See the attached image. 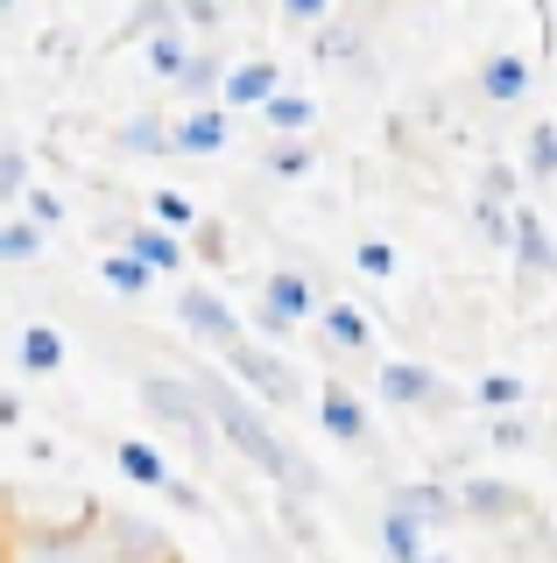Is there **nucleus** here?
Masks as SVG:
<instances>
[{"mask_svg": "<svg viewBox=\"0 0 557 563\" xmlns=\"http://www.w3.org/2000/svg\"><path fill=\"white\" fill-rule=\"evenodd\" d=\"M487 437H494V451H529V444H536V430H529V422H522L515 409H501V416H494V430H487Z\"/></svg>", "mask_w": 557, "mask_h": 563, "instance_id": "obj_37", "label": "nucleus"}, {"mask_svg": "<svg viewBox=\"0 0 557 563\" xmlns=\"http://www.w3.org/2000/svg\"><path fill=\"white\" fill-rule=\"evenodd\" d=\"M332 8L339 0H283V22L290 29H318V22H332Z\"/></svg>", "mask_w": 557, "mask_h": 563, "instance_id": "obj_40", "label": "nucleus"}, {"mask_svg": "<svg viewBox=\"0 0 557 563\" xmlns=\"http://www.w3.org/2000/svg\"><path fill=\"white\" fill-rule=\"evenodd\" d=\"M389 500H395V507H409V515L424 521V528L459 521V486H451V479H403V486L389 493Z\"/></svg>", "mask_w": 557, "mask_h": 563, "instance_id": "obj_12", "label": "nucleus"}, {"mask_svg": "<svg viewBox=\"0 0 557 563\" xmlns=\"http://www.w3.org/2000/svg\"><path fill=\"white\" fill-rule=\"evenodd\" d=\"M177 14H184V29H198V35H212L226 22V0H177Z\"/></svg>", "mask_w": 557, "mask_h": 563, "instance_id": "obj_39", "label": "nucleus"}, {"mask_svg": "<svg viewBox=\"0 0 557 563\" xmlns=\"http://www.w3.org/2000/svg\"><path fill=\"white\" fill-rule=\"evenodd\" d=\"M233 141V106L226 99H198L170 120V155H219Z\"/></svg>", "mask_w": 557, "mask_h": 563, "instance_id": "obj_6", "label": "nucleus"}, {"mask_svg": "<svg viewBox=\"0 0 557 563\" xmlns=\"http://www.w3.org/2000/svg\"><path fill=\"white\" fill-rule=\"evenodd\" d=\"M0 430H22V395H8V387H0Z\"/></svg>", "mask_w": 557, "mask_h": 563, "instance_id": "obj_43", "label": "nucleus"}, {"mask_svg": "<svg viewBox=\"0 0 557 563\" xmlns=\"http://www.w3.org/2000/svg\"><path fill=\"white\" fill-rule=\"evenodd\" d=\"M353 268H360V275H374V282H389L395 268H403V261H395V246H389V240H360V246H353Z\"/></svg>", "mask_w": 557, "mask_h": 563, "instance_id": "obj_36", "label": "nucleus"}, {"mask_svg": "<svg viewBox=\"0 0 557 563\" xmlns=\"http://www.w3.org/2000/svg\"><path fill=\"white\" fill-rule=\"evenodd\" d=\"M318 64H332V70H353V78H368V85H374L368 35H360L353 22H318Z\"/></svg>", "mask_w": 557, "mask_h": 563, "instance_id": "obj_15", "label": "nucleus"}, {"mask_svg": "<svg viewBox=\"0 0 557 563\" xmlns=\"http://www.w3.org/2000/svg\"><path fill=\"white\" fill-rule=\"evenodd\" d=\"M310 324H318V339L332 345V352H368L374 345V324H368V310H360V303H318Z\"/></svg>", "mask_w": 557, "mask_h": 563, "instance_id": "obj_16", "label": "nucleus"}, {"mask_svg": "<svg viewBox=\"0 0 557 563\" xmlns=\"http://www.w3.org/2000/svg\"><path fill=\"white\" fill-rule=\"evenodd\" d=\"M529 85H536V70H529V57H515V49H494V57H480V70H473V92L487 106H522Z\"/></svg>", "mask_w": 557, "mask_h": 563, "instance_id": "obj_11", "label": "nucleus"}, {"mask_svg": "<svg viewBox=\"0 0 557 563\" xmlns=\"http://www.w3.org/2000/svg\"><path fill=\"white\" fill-rule=\"evenodd\" d=\"M120 246H134L155 275H184V261H190V240L170 233L163 219H155V225H128V240H120Z\"/></svg>", "mask_w": 557, "mask_h": 563, "instance_id": "obj_14", "label": "nucleus"}, {"mask_svg": "<svg viewBox=\"0 0 557 563\" xmlns=\"http://www.w3.org/2000/svg\"><path fill=\"white\" fill-rule=\"evenodd\" d=\"M275 92H283V64L275 57H248V64H226V85H219V99L233 106V113H261Z\"/></svg>", "mask_w": 557, "mask_h": 563, "instance_id": "obj_10", "label": "nucleus"}, {"mask_svg": "<svg viewBox=\"0 0 557 563\" xmlns=\"http://www.w3.org/2000/svg\"><path fill=\"white\" fill-rule=\"evenodd\" d=\"M22 205H29L36 225H64V198H57V190H22Z\"/></svg>", "mask_w": 557, "mask_h": 563, "instance_id": "obj_42", "label": "nucleus"}, {"mask_svg": "<svg viewBox=\"0 0 557 563\" xmlns=\"http://www.w3.org/2000/svg\"><path fill=\"white\" fill-rule=\"evenodd\" d=\"M163 500L177 507V515H212V507H205V493L190 486V479H177V472H170V486H163Z\"/></svg>", "mask_w": 557, "mask_h": 563, "instance_id": "obj_41", "label": "nucleus"}, {"mask_svg": "<svg viewBox=\"0 0 557 563\" xmlns=\"http://www.w3.org/2000/svg\"><path fill=\"white\" fill-rule=\"evenodd\" d=\"M522 507H529V500H522L509 479H480V472H473V479H459V515L466 521H515Z\"/></svg>", "mask_w": 557, "mask_h": 563, "instance_id": "obj_13", "label": "nucleus"}, {"mask_svg": "<svg viewBox=\"0 0 557 563\" xmlns=\"http://www.w3.org/2000/svg\"><path fill=\"white\" fill-rule=\"evenodd\" d=\"M416 563H451V556H445V550H424V556H416Z\"/></svg>", "mask_w": 557, "mask_h": 563, "instance_id": "obj_44", "label": "nucleus"}, {"mask_svg": "<svg viewBox=\"0 0 557 563\" xmlns=\"http://www.w3.org/2000/svg\"><path fill=\"white\" fill-rule=\"evenodd\" d=\"M22 190H29V148L8 141V148H0V205H14Z\"/></svg>", "mask_w": 557, "mask_h": 563, "instance_id": "obj_35", "label": "nucleus"}, {"mask_svg": "<svg viewBox=\"0 0 557 563\" xmlns=\"http://www.w3.org/2000/svg\"><path fill=\"white\" fill-rule=\"evenodd\" d=\"M261 169H269L275 184H304V176L318 169V155H310V141H304V134H275V148L261 155Z\"/></svg>", "mask_w": 557, "mask_h": 563, "instance_id": "obj_24", "label": "nucleus"}, {"mask_svg": "<svg viewBox=\"0 0 557 563\" xmlns=\"http://www.w3.org/2000/svg\"><path fill=\"white\" fill-rule=\"evenodd\" d=\"M120 479H134V486H142V493H163L170 486V472H177V465H170V457H163V444H149V437H120Z\"/></svg>", "mask_w": 557, "mask_h": 563, "instance_id": "obj_17", "label": "nucleus"}, {"mask_svg": "<svg viewBox=\"0 0 557 563\" xmlns=\"http://www.w3.org/2000/svg\"><path fill=\"white\" fill-rule=\"evenodd\" d=\"M261 120H269L275 134H304L310 120H318V106H310V92H290V85H283V92L261 106Z\"/></svg>", "mask_w": 557, "mask_h": 563, "instance_id": "obj_27", "label": "nucleus"}, {"mask_svg": "<svg viewBox=\"0 0 557 563\" xmlns=\"http://www.w3.org/2000/svg\"><path fill=\"white\" fill-rule=\"evenodd\" d=\"M43 240H50V225L36 219H0V261H36Z\"/></svg>", "mask_w": 557, "mask_h": 563, "instance_id": "obj_28", "label": "nucleus"}, {"mask_svg": "<svg viewBox=\"0 0 557 563\" xmlns=\"http://www.w3.org/2000/svg\"><path fill=\"white\" fill-rule=\"evenodd\" d=\"M374 395L389 401V409H445L451 387L430 374V366H416V360H389V366L374 374Z\"/></svg>", "mask_w": 557, "mask_h": 563, "instance_id": "obj_7", "label": "nucleus"}, {"mask_svg": "<svg viewBox=\"0 0 557 563\" xmlns=\"http://www.w3.org/2000/svg\"><path fill=\"white\" fill-rule=\"evenodd\" d=\"M254 331H261L269 345H283V339H297V317H290V310H275L269 296H261V303H254Z\"/></svg>", "mask_w": 557, "mask_h": 563, "instance_id": "obj_38", "label": "nucleus"}, {"mask_svg": "<svg viewBox=\"0 0 557 563\" xmlns=\"http://www.w3.org/2000/svg\"><path fill=\"white\" fill-rule=\"evenodd\" d=\"M219 85H226V57H219V49H190L184 70H177V99H184V106L219 99Z\"/></svg>", "mask_w": 557, "mask_h": 563, "instance_id": "obj_21", "label": "nucleus"}, {"mask_svg": "<svg viewBox=\"0 0 557 563\" xmlns=\"http://www.w3.org/2000/svg\"><path fill=\"white\" fill-rule=\"evenodd\" d=\"M0 92H8V78H0Z\"/></svg>", "mask_w": 557, "mask_h": 563, "instance_id": "obj_49", "label": "nucleus"}, {"mask_svg": "<svg viewBox=\"0 0 557 563\" xmlns=\"http://www.w3.org/2000/svg\"><path fill=\"white\" fill-rule=\"evenodd\" d=\"M346 8H374V0H346Z\"/></svg>", "mask_w": 557, "mask_h": 563, "instance_id": "obj_46", "label": "nucleus"}, {"mask_svg": "<svg viewBox=\"0 0 557 563\" xmlns=\"http://www.w3.org/2000/svg\"><path fill=\"white\" fill-rule=\"evenodd\" d=\"M0 563H8V521H0Z\"/></svg>", "mask_w": 557, "mask_h": 563, "instance_id": "obj_45", "label": "nucleus"}, {"mask_svg": "<svg viewBox=\"0 0 557 563\" xmlns=\"http://www.w3.org/2000/svg\"><path fill=\"white\" fill-rule=\"evenodd\" d=\"M92 550H99V563H184L177 542H170V528L134 515V507H99Z\"/></svg>", "mask_w": 557, "mask_h": 563, "instance_id": "obj_4", "label": "nucleus"}, {"mask_svg": "<svg viewBox=\"0 0 557 563\" xmlns=\"http://www.w3.org/2000/svg\"><path fill=\"white\" fill-rule=\"evenodd\" d=\"M318 422H325V437H332V444H346V451H368V444H374L368 401H360L346 380H325V387H318Z\"/></svg>", "mask_w": 557, "mask_h": 563, "instance_id": "obj_8", "label": "nucleus"}, {"mask_svg": "<svg viewBox=\"0 0 557 563\" xmlns=\"http://www.w3.org/2000/svg\"><path fill=\"white\" fill-rule=\"evenodd\" d=\"M473 225H480L487 246H509L515 240V205H494V198H480V190H473Z\"/></svg>", "mask_w": 557, "mask_h": 563, "instance_id": "obj_30", "label": "nucleus"}, {"mask_svg": "<svg viewBox=\"0 0 557 563\" xmlns=\"http://www.w3.org/2000/svg\"><path fill=\"white\" fill-rule=\"evenodd\" d=\"M177 324L198 345H212V352L240 339V317H233V303H226L212 282H184V289H177Z\"/></svg>", "mask_w": 557, "mask_h": 563, "instance_id": "obj_5", "label": "nucleus"}, {"mask_svg": "<svg viewBox=\"0 0 557 563\" xmlns=\"http://www.w3.org/2000/svg\"><path fill=\"white\" fill-rule=\"evenodd\" d=\"M184 240H190V261H205V268H226V261H233V240H226L219 219H198Z\"/></svg>", "mask_w": 557, "mask_h": 563, "instance_id": "obj_29", "label": "nucleus"}, {"mask_svg": "<svg viewBox=\"0 0 557 563\" xmlns=\"http://www.w3.org/2000/svg\"><path fill=\"white\" fill-rule=\"evenodd\" d=\"M149 211L170 225V233H190V225H198V205H190L184 190H155V198H149Z\"/></svg>", "mask_w": 557, "mask_h": 563, "instance_id": "obj_34", "label": "nucleus"}, {"mask_svg": "<svg viewBox=\"0 0 557 563\" xmlns=\"http://www.w3.org/2000/svg\"><path fill=\"white\" fill-rule=\"evenodd\" d=\"M8 8H14V0H0V14H8Z\"/></svg>", "mask_w": 557, "mask_h": 563, "instance_id": "obj_47", "label": "nucleus"}, {"mask_svg": "<svg viewBox=\"0 0 557 563\" xmlns=\"http://www.w3.org/2000/svg\"><path fill=\"white\" fill-rule=\"evenodd\" d=\"M480 198L522 205V169H515V163H487V169H480Z\"/></svg>", "mask_w": 557, "mask_h": 563, "instance_id": "obj_33", "label": "nucleus"}, {"mask_svg": "<svg viewBox=\"0 0 557 563\" xmlns=\"http://www.w3.org/2000/svg\"><path fill=\"white\" fill-rule=\"evenodd\" d=\"M190 380H198L205 409H212V422H219V444L233 451L240 465H254L275 493H297V500L318 493V465L269 422V401H254L248 387H240L233 374H219V366H190Z\"/></svg>", "mask_w": 557, "mask_h": 563, "instance_id": "obj_1", "label": "nucleus"}, {"mask_svg": "<svg viewBox=\"0 0 557 563\" xmlns=\"http://www.w3.org/2000/svg\"><path fill=\"white\" fill-rule=\"evenodd\" d=\"M424 536H430V528H424V521H416V515H409V507H395V500H389V507H381V550H389V563H416V556H424V550H430V542H424Z\"/></svg>", "mask_w": 557, "mask_h": 563, "instance_id": "obj_19", "label": "nucleus"}, {"mask_svg": "<svg viewBox=\"0 0 557 563\" xmlns=\"http://www.w3.org/2000/svg\"><path fill=\"white\" fill-rule=\"evenodd\" d=\"M190 29L184 22H170V29H155L149 35V78H163V85H177V70H184V57H190Z\"/></svg>", "mask_w": 557, "mask_h": 563, "instance_id": "obj_22", "label": "nucleus"}, {"mask_svg": "<svg viewBox=\"0 0 557 563\" xmlns=\"http://www.w3.org/2000/svg\"><path fill=\"white\" fill-rule=\"evenodd\" d=\"M522 395H529V387H522V374H487L480 387H473V401L487 416H501V409H522Z\"/></svg>", "mask_w": 557, "mask_h": 563, "instance_id": "obj_31", "label": "nucleus"}, {"mask_svg": "<svg viewBox=\"0 0 557 563\" xmlns=\"http://www.w3.org/2000/svg\"><path fill=\"white\" fill-rule=\"evenodd\" d=\"M170 22H184V14H177V0H142V8L128 14V29H120V35L149 43V35H155V29H170Z\"/></svg>", "mask_w": 557, "mask_h": 563, "instance_id": "obj_32", "label": "nucleus"}, {"mask_svg": "<svg viewBox=\"0 0 557 563\" xmlns=\"http://www.w3.org/2000/svg\"><path fill=\"white\" fill-rule=\"evenodd\" d=\"M219 360H226V374L248 387L254 401H269V409H297V401H304L297 366H290V360H283V352H275L269 339H248V331H240L233 345H219Z\"/></svg>", "mask_w": 557, "mask_h": 563, "instance_id": "obj_3", "label": "nucleus"}, {"mask_svg": "<svg viewBox=\"0 0 557 563\" xmlns=\"http://www.w3.org/2000/svg\"><path fill=\"white\" fill-rule=\"evenodd\" d=\"M509 254H515V275H529V282H550L557 275V240H550V225H544V211H536V205H515Z\"/></svg>", "mask_w": 557, "mask_h": 563, "instance_id": "obj_9", "label": "nucleus"}, {"mask_svg": "<svg viewBox=\"0 0 557 563\" xmlns=\"http://www.w3.org/2000/svg\"><path fill=\"white\" fill-rule=\"evenodd\" d=\"M113 148L120 155H170V120L163 113H134L113 128Z\"/></svg>", "mask_w": 557, "mask_h": 563, "instance_id": "obj_23", "label": "nucleus"}, {"mask_svg": "<svg viewBox=\"0 0 557 563\" xmlns=\"http://www.w3.org/2000/svg\"><path fill=\"white\" fill-rule=\"evenodd\" d=\"M134 395H142V409L163 422L170 437H184V451L190 457H219V422H212V409H205V395H198V380L190 374H142L134 380Z\"/></svg>", "mask_w": 557, "mask_h": 563, "instance_id": "obj_2", "label": "nucleus"}, {"mask_svg": "<svg viewBox=\"0 0 557 563\" xmlns=\"http://www.w3.org/2000/svg\"><path fill=\"white\" fill-rule=\"evenodd\" d=\"M233 8H248V0H233Z\"/></svg>", "mask_w": 557, "mask_h": 563, "instance_id": "obj_48", "label": "nucleus"}, {"mask_svg": "<svg viewBox=\"0 0 557 563\" xmlns=\"http://www.w3.org/2000/svg\"><path fill=\"white\" fill-rule=\"evenodd\" d=\"M99 282H107V289H120V296H142V289H155L163 275H155L149 261L134 254V246H120V254H107V261H99Z\"/></svg>", "mask_w": 557, "mask_h": 563, "instance_id": "obj_25", "label": "nucleus"}, {"mask_svg": "<svg viewBox=\"0 0 557 563\" xmlns=\"http://www.w3.org/2000/svg\"><path fill=\"white\" fill-rule=\"evenodd\" d=\"M14 360H22V374H29V380L64 374V331H57V324H29L22 339H14Z\"/></svg>", "mask_w": 557, "mask_h": 563, "instance_id": "obj_18", "label": "nucleus"}, {"mask_svg": "<svg viewBox=\"0 0 557 563\" xmlns=\"http://www.w3.org/2000/svg\"><path fill=\"white\" fill-rule=\"evenodd\" d=\"M261 296H269L275 310H290L297 324H310V317H318V303H325V296L310 289V275H304V268H275L269 282H261Z\"/></svg>", "mask_w": 557, "mask_h": 563, "instance_id": "obj_20", "label": "nucleus"}, {"mask_svg": "<svg viewBox=\"0 0 557 563\" xmlns=\"http://www.w3.org/2000/svg\"><path fill=\"white\" fill-rule=\"evenodd\" d=\"M522 176L529 184H557V120H536L522 141Z\"/></svg>", "mask_w": 557, "mask_h": 563, "instance_id": "obj_26", "label": "nucleus"}]
</instances>
